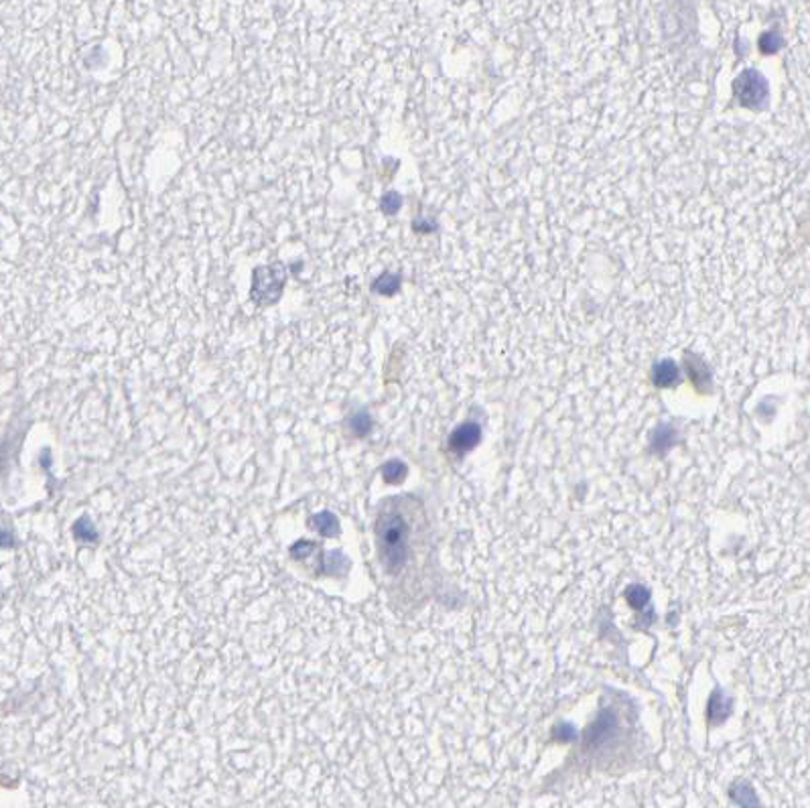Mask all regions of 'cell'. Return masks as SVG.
Here are the masks:
<instances>
[{
    "instance_id": "obj_5",
    "label": "cell",
    "mask_w": 810,
    "mask_h": 808,
    "mask_svg": "<svg viewBox=\"0 0 810 808\" xmlns=\"http://www.w3.org/2000/svg\"><path fill=\"white\" fill-rule=\"evenodd\" d=\"M678 368H676L675 362H670V360H664V362H660V364H656L654 366V372H652V380H654V384L656 386H660V388H670V386H675L676 382H678Z\"/></svg>"
},
{
    "instance_id": "obj_11",
    "label": "cell",
    "mask_w": 810,
    "mask_h": 808,
    "mask_svg": "<svg viewBox=\"0 0 810 808\" xmlns=\"http://www.w3.org/2000/svg\"><path fill=\"white\" fill-rule=\"evenodd\" d=\"M627 599L640 607V605H644V603H646V599H648V591H646L644 587H634V589H630V591H627Z\"/></svg>"
},
{
    "instance_id": "obj_4",
    "label": "cell",
    "mask_w": 810,
    "mask_h": 808,
    "mask_svg": "<svg viewBox=\"0 0 810 808\" xmlns=\"http://www.w3.org/2000/svg\"><path fill=\"white\" fill-rule=\"evenodd\" d=\"M480 437H482V429L475 423H465L451 435V449L457 453H465L478 445Z\"/></svg>"
},
{
    "instance_id": "obj_10",
    "label": "cell",
    "mask_w": 810,
    "mask_h": 808,
    "mask_svg": "<svg viewBox=\"0 0 810 808\" xmlns=\"http://www.w3.org/2000/svg\"><path fill=\"white\" fill-rule=\"evenodd\" d=\"M351 425H353V431L357 432V435H366V432L370 431V427H372L370 416H368L366 412H360V414L351 421Z\"/></svg>"
},
{
    "instance_id": "obj_9",
    "label": "cell",
    "mask_w": 810,
    "mask_h": 808,
    "mask_svg": "<svg viewBox=\"0 0 810 808\" xmlns=\"http://www.w3.org/2000/svg\"><path fill=\"white\" fill-rule=\"evenodd\" d=\"M400 205H403V199H400L398 193H386L384 199H382V210L386 214H396L400 210Z\"/></svg>"
},
{
    "instance_id": "obj_8",
    "label": "cell",
    "mask_w": 810,
    "mask_h": 808,
    "mask_svg": "<svg viewBox=\"0 0 810 808\" xmlns=\"http://www.w3.org/2000/svg\"><path fill=\"white\" fill-rule=\"evenodd\" d=\"M405 473L406 467L400 461H390V463H386V467H384V478H386L388 482H400V480L405 478Z\"/></svg>"
},
{
    "instance_id": "obj_1",
    "label": "cell",
    "mask_w": 810,
    "mask_h": 808,
    "mask_svg": "<svg viewBox=\"0 0 810 808\" xmlns=\"http://www.w3.org/2000/svg\"><path fill=\"white\" fill-rule=\"evenodd\" d=\"M287 283V270L280 262L258 267L254 270V283H252V298L258 305L276 303L282 293V287Z\"/></svg>"
},
{
    "instance_id": "obj_3",
    "label": "cell",
    "mask_w": 810,
    "mask_h": 808,
    "mask_svg": "<svg viewBox=\"0 0 810 808\" xmlns=\"http://www.w3.org/2000/svg\"><path fill=\"white\" fill-rule=\"evenodd\" d=\"M735 94L739 98V102L748 108H759L761 102L766 100L768 96V87H766V81L763 78L750 69V71H743L737 81H735Z\"/></svg>"
},
{
    "instance_id": "obj_7",
    "label": "cell",
    "mask_w": 810,
    "mask_h": 808,
    "mask_svg": "<svg viewBox=\"0 0 810 808\" xmlns=\"http://www.w3.org/2000/svg\"><path fill=\"white\" fill-rule=\"evenodd\" d=\"M780 43H782V39H780V35L776 33V31H768V33H763L761 35V39H759V47H761V51L763 53H776L778 51V47H780Z\"/></svg>"
},
{
    "instance_id": "obj_6",
    "label": "cell",
    "mask_w": 810,
    "mask_h": 808,
    "mask_svg": "<svg viewBox=\"0 0 810 808\" xmlns=\"http://www.w3.org/2000/svg\"><path fill=\"white\" fill-rule=\"evenodd\" d=\"M400 287V276L398 274H382L378 280L374 283V291L382 293V295H392L394 291H398Z\"/></svg>"
},
{
    "instance_id": "obj_2",
    "label": "cell",
    "mask_w": 810,
    "mask_h": 808,
    "mask_svg": "<svg viewBox=\"0 0 810 808\" xmlns=\"http://www.w3.org/2000/svg\"><path fill=\"white\" fill-rule=\"evenodd\" d=\"M380 540L384 546V557L388 561V566H394L400 563L405 555V524L398 518H390L384 524H380Z\"/></svg>"
}]
</instances>
